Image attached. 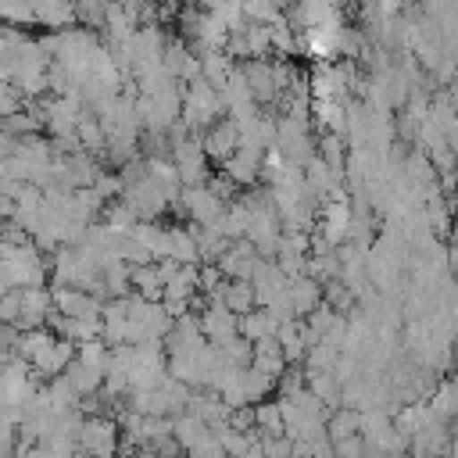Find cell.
<instances>
[{"label":"cell","mask_w":458,"mask_h":458,"mask_svg":"<svg viewBox=\"0 0 458 458\" xmlns=\"http://www.w3.org/2000/svg\"><path fill=\"white\" fill-rule=\"evenodd\" d=\"M204 150H208V157L211 161H225V157H233L236 154V147H240V125H236V118H218V122H211L208 129H204Z\"/></svg>","instance_id":"obj_1"},{"label":"cell","mask_w":458,"mask_h":458,"mask_svg":"<svg viewBox=\"0 0 458 458\" xmlns=\"http://www.w3.org/2000/svg\"><path fill=\"white\" fill-rule=\"evenodd\" d=\"M261 154H265V150L236 147V154L222 161V172H225L236 186H254V182H258V175H261Z\"/></svg>","instance_id":"obj_2"},{"label":"cell","mask_w":458,"mask_h":458,"mask_svg":"<svg viewBox=\"0 0 458 458\" xmlns=\"http://www.w3.org/2000/svg\"><path fill=\"white\" fill-rule=\"evenodd\" d=\"M75 358H79V344L68 340V336H57V340L32 361V369H36L39 376H50V379H54V376H61Z\"/></svg>","instance_id":"obj_3"},{"label":"cell","mask_w":458,"mask_h":458,"mask_svg":"<svg viewBox=\"0 0 458 458\" xmlns=\"http://www.w3.org/2000/svg\"><path fill=\"white\" fill-rule=\"evenodd\" d=\"M286 293H290L293 315H308V311H315V308L322 304V283H318V279H311L308 272H304V276H297V279H290Z\"/></svg>","instance_id":"obj_4"},{"label":"cell","mask_w":458,"mask_h":458,"mask_svg":"<svg viewBox=\"0 0 458 458\" xmlns=\"http://www.w3.org/2000/svg\"><path fill=\"white\" fill-rule=\"evenodd\" d=\"M236 329H240V336H243V340L258 344V340H265V336H276L279 322L268 315V308H250V311L236 315Z\"/></svg>","instance_id":"obj_5"},{"label":"cell","mask_w":458,"mask_h":458,"mask_svg":"<svg viewBox=\"0 0 458 458\" xmlns=\"http://www.w3.org/2000/svg\"><path fill=\"white\" fill-rule=\"evenodd\" d=\"M68 383H72V390L79 394V397H86V394H97L100 386H104V369H97V365H86L82 358H75L64 372H61Z\"/></svg>","instance_id":"obj_6"},{"label":"cell","mask_w":458,"mask_h":458,"mask_svg":"<svg viewBox=\"0 0 458 458\" xmlns=\"http://www.w3.org/2000/svg\"><path fill=\"white\" fill-rule=\"evenodd\" d=\"M354 433H361V411L358 408H333V415L326 419V437H329V444H336V440H347V437H354Z\"/></svg>","instance_id":"obj_7"},{"label":"cell","mask_w":458,"mask_h":458,"mask_svg":"<svg viewBox=\"0 0 458 458\" xmlns=\"http://www.w3.org/2000/svg\"><path fill=\"white\" fill-rule=\"evenodd\" d=\"M429 411H433L437 419L458 415V379H444V383L437 386V394L429 397Z\"/></svg>","instance_id":"obj_8"},{"label":"cell","mask_w":458,"mask_h":458,"mask_svg":"<svg viewBox=\"0 0 458 458\" xmlns=\"http://www.w3.org/2000/svg\"><path fill=\"white\" fill-rule=\"evenodd\" d=\"M21 318V290L0 293V326H14Z\"/></svg>","instance_id":"obj_9"},{"label":"cell","mask_w":458,"mask_h":458,"mask_svg":"<svg viewBox=\"0 0 458 458\" xmlns=\"http://www.w3.org/2000/svg\"><path fill=\"white\" fill-rule=\"evenodd\" d=\"M265 458H293V440L290 437H261Z\"/></svg>","instance_id":"obj_10"},{"label":"cell","mask_w":458,"mask_h":458,"mask_svg":"<svg viewBox=\"0 0 458 458\" xmlns=\"http://www.w3.org/2000/svg\"><path fill=\"white\" fill-rule=\"evenodd\" d=\"M236 458H265V451H261V444H254V447H247V451L236 454Z\"/></svg>","instance_id":"obj_11"}]
</instances>
